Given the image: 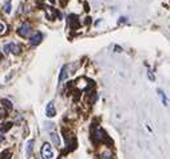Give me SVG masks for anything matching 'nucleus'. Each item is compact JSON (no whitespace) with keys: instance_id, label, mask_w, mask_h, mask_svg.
Listing matches in <instances>:
<instances>
[{"instance_id":"obj_7","label":"nucleus","mask_w":170,"mask_h":159,"mask_svg":"<svg viewBox=\"0 0 170 159\" xmlns=\"http://www.w3.org/2000/svg\"><path fill=\"white\" fill-rule=\"evenodd\" d=\"M32 147H34V140H28L27 144H25V155L27 158H31V154H32Z\"/></svg>"},{"instance_id":"obj_8","label":"nucleus","mask_w":170,"mask_h":159,"mask_svg":"<svg viewBox=\"0 0 170 159\" xmlns=\"http://www.w3.org/2000/svg\"><path fill=\"white\" fill-rule=\"evenodd\" d=\"M51 140H52V143L55 147L60 146V137H59L58 132H51Z\"/></svg>"},{"instance_id":"obj_15","label":"nucleus","mask_w":170,"mask_h":159,"mask_svg":"<svg viewBox=\"0 0 170 159\" xmlns=\"http://www.w3.org/2000/svg\"><path fill=\"white\" fill-rule=\"evenodd\" d=\"M4 31H5V24L4 23H0V34L4 32Z\"/></svg>"},{"instance_id":"obj_5","label":"nucleus","mask_w":170,"mask_h":159,"mask_svg":"<svg viewBox=\"0 0 170 159\" xmlns=\"http://www.w3.org/2000/svg\"><path fill=\"white\" fill-rule=\"evenodd\" d=\"M42 39H43V35L40 32L34 34V35L31 36V44H32V46H38L39 43L42 42Z\"/></svg>"},{"instance_id":"obj_2","label":"nucleus","mask_w":170,"mask_h":159,"mask_svg":"<svg viewBox=\"0 0 170 159\" xmlns=\"http://www.w3.org/2000/svg\"><path fill=\"white\" fill-rule=\"evenodd\" d=\"M20 46L16 44V43H8V44H5L4 47H3V52L4 54H10L12 52L13 55H19L20 54Z\"/></svg>"},{"instance_id":"obj_11","label":"nucleus","mask_w":170,"mask_h":159,"mask_svg":"<svg viewBox=\"0 0 170 159\" xmlns=\"http://www.w3.org/2000/svg\"><path fill=\"white\" fill-rule=\"evenodd\" d=\"M11 127H12V122H7V123H3L1 126V132H7L8 130H11Z\"/></svg>"},{"instance_id":"obj_10","label":"nucleus","mask_w":170,"mask_h":159,"mask_svg":"<svg viewBox=\"0 0 170 159\" xmlns=\"http://www.w3.org/2000/svg\"><path fill=\"white\" fill-rule=\"evenodd\" d=\"M158 95H160L161 98V102H162L163 106H168V98L165 96V94H163V91H161V90H158Z\"/></svg>"},{"instance_id":"obj_1","label":"nucleus","mask_w":170,"mask_h":159,"mask_svg":"<svg viewBox=\"0 0 170 159\" xmlns=\"http://www.w3.org/2000/svg\"><path fill=\"white\" fill-rule=\"evenodd\" d=\"M40 154H42V158L43 159H52L54 158V150L51 147L50 143H44L40 150Z\"/></svg>"},{"instance_id":"obj_6","label":"nucleus","mask_w":170,"mask_h":159,"mask_svg":"<svg viewBox=\"0 0 170 159\" xmlns=\"http://www.w3.org/2000/svg\"><path fill=\"white\" fill-rule=\"evenodd\" d=\"M46 13H48V18H50V20H54V19H55V16L59 15L58 11L54 10L52 7H46Z\"/></svg>"},{"instance_id":"obj_14","label":"nucleus","mask_w":170,"mask_h":159,"mask_svg":"<svg viewBox=\"0 0 170 159\" xmlns=\"http://www.w3.org/2000/svg\"><path fill=\"white\" fill-rule=\"evenodd\" d=\"M4 11L7 13H11V1H7L4 4Z\"/></svg>"},{"instance_id":"obj_16","label":"nucleus","mask_w":170,"mask_h":159,"mask_svg":"<svg viewBox=\"0 0 170 159\" xmlns=\"http://www.w3.org/2000/svg\"><path fill=\"white\" fill-rule=\"evenodd\" d=\"M148 75H149V79H150V80H154V76H153V74H151L150 71L148 72Z\"/></svg>"},{"instance_id":"obj_4","label":"nucleus","mask_w":170,"mask_h":159,"mask_svg":"<svg viewBox=\"0 0 170 159\" xmlns=\"http://www.w3.org/2000/svg\"><path fill=\"white\" fill-rule=\"evenodd\" d=\"M46 115H47V118H54L56 115V110H55V106H54L52 102L47 103V107H46Z\"/></svg>"},{"instance_id":"obj_9","label":"nucleus","mask_w":170,"mask_h":159,"mask_svg":"<svg viewBox=\"0 0 170 159\" xmlns=\"http://www.w3.org/2000/svg\"><path fill=\"white\" fill-rule=\"evenodd\" d=\"M68 66H63V68H62V71H60V75H59V82H63L64 79H67L68 78Z\"/></svg>"},{"instance_id":"obj_3","label":"nucleus","mask_w":170,"mask_h":159,"mask_svg":"<svg viewBox=\"0 0 170 159\" xmlns=\"http://www.w3.org/2000/svg\"><path fill=\"white\" fill-rule=\"evenodd\" d=\"M18 34L20 36H23V37H27L31 34V25L28 24V23L22 24V25H20V28L18 30Z\"/></svg>"},{"instance_id":"obj_17","label":"nucleus","mask_w":170,"mask_h":159,"mask_svg":"<svg viewBox=\"0 0 170 159\" xmlns=\"http://www.w3.org/2000/svg\"><path fill=\"white\" fill-rule=\"evenodd\" d=\"M36 1H38V3H40V1H42V0H36Z\"/></svg>"},{"instance_id":"obj_12","label":"nucleus","mask_w":170,"mask_h":159,"mask_svg":"<svg viewBox=\"0 0 170 159\" xmlns=\"http://www.w3.org/2000/svg\"><path fill=\"white\" fill-rule=\"evenodd\" d=\"M1 105H3V107H5L7 110H11V108H12V103H11L8 99H4V98L1 99Z\"/></svg>"},{"instance_id":"obj_13","label":"nucleus","mask_w":170,"mask_h":159,"mask_svg":"<svg viewBox=\"0 0 170 159\" xmlns=\"http://www.w3.org/2000/svg\"><path fill=\"white\" fill-rule=\"evenodd\" d=\"M10 157H11V150H4V151L1 152V157L0 158L1 159H8Z\"/></svg>"}]
</instances>
